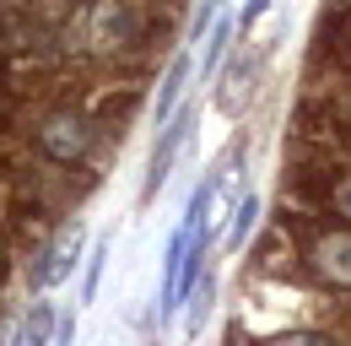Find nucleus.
Returning a JSON list of instances; mask_svg holds the SVG:
<instances>
[{"label": "nucleus", "mask_w": 351, "mask_h": 346, "mask_svg": "<svg viewBox=\"0 0 351 346\" xmlns=\"http://www.w3.org/2000/svg\"><path fill=\"white\" fill-rule=\"evenodd\" d=\"M189 71H195V60H189V54H178L173 65H168V76H162V86H157V119H168V114H173V103L184 97Z\"/></svg>", "instance_id": "0eeeda50"}, {"label": "nucleus", "mask_w": 351, "mask_h": 346, "mask_svg": "<svg viewBox=\"0 0 351 346\" xmlns=\"http://www.w3.org/2000/svg\"><path fill=\"white\" fill-rule=\"evenodd\" d=\"M103 265H108V238H97V244H92L87 276H82V303H97V287H103Z\"/></svg>", "instance_id": "9d476101"}, {"label": "nucleus", "mask_w": 351, "mask_h": 346, "mask_svg": "<svg viewBox=\"0 0 351 346\" xmlns=\"http://www.w3.org/2000/svg\"><path fill=\"white\" fill-rule=\"evenodd\" d=\"M217 5H221V0H217Z\"/></svg>", "instance_id": "f3484780"}, {"label": "nucleus", "mask_w": 351, "mask_h": 346, "mask_svg": "<svg viewBox=\"0 0 351 346\" xmlns=\"http://www.w3.org/2000/svg\"><path fill=\"white\" fill-rule=\"evenodd\" d=\"M265 346H330V341L313 336V330H298V336H276V341H265Z\"/></svg>", "instance_id": "ddd939ff"}, {"label": "nucleus", "mask_w": 351, "mask_h": 346, "mask_svg": "<svg viewBox=\"0 0 351 346\" xmlns=\"http://www.w3.org/2000/svg\"><path fill=\"white\" fill-rule=\"evenodd\" d=\"M254 216H260V195H243V200H238V211H232V227H227V238H232V244H243V238L254 233Z\"/></svg>", "instance_id": "9b49d317"}, {"label": "nucleus", "mask_w": 351, "mask_h": 346, "mask_svg": "<svg viewBox=\"0 0 351 346\" xmlns=\"http://www.w3.org/2000/svg\"><path fill=\"white\" fill-rule=\"evenodd\" d=\"M82 244H87V233H82V227H60V233H54V244H49L44 255H38V265H33V287H38V292H44V287H60V281L76 270Z\"/></svg>", "instance_id": "f03ea898"}, {"label": "nucleus", "mask_w": 351, "mask_h": 346, "mask_svg": "<svg viewBox=\"0 0 351 346\" xmlns=\"http://www.w3.org/2000/svg\"><path fill=\"white\" fill-rule=\"evenodd\" d=\"M141 33V5L135 0H92L87 11V43L92 49H119Z\"/></svg>", "instance_id": "f257e3e1"}, {"label": "nucleus", "mask_w": 351, "mask_h": 346, "mask_svg": "<svg viewBox=\"0 0 351 346\" xmlns=\"http://www.w3.org/2000/svg\"><path fill=\"white\" fill-rule=\"evenodd\" d=\"M184 303H189V314H184V336H200V325H206V314H211V303H217V287L200 281Z\"/></svg>", "instance_id": "1a4fd4ad"}, {"label": "nucleus", "mask_w": 351, "mask_h": 346, "mask_svg": "<svg viewBox=\"0 0 351 346\" xmlns=\"http://www.w3.org/2000/svg\"><path fill=\"white\" fill-rule=\"evenodd\" d=\"M189 125H195V108H178V119L162 125L157 135V146H152V163H146V200L168 184V173H173V157L184 152V141H189Z\"/></svg>", "instance_id": "7ed1b4c3"}, {"label": "nucleus", "mask_w": 351, "mask_h": 346, "mask_svg": "<svg viewBox=\"0 0 351 346\" xmlns=\"http://www.w3.org/2000/svg\"><path fill=\"white\" fill-rule=\"evenodd\" d=\"M335 206H341V216H351V178L341 184V189H335Z\"/></svg>", "instance_id": "2eb2a0df"}, {"label": "nucleus", "mask_w": 351, "mask_h": 346, "mask_svg": "<svg viewBox=\"0 0 351 346\" xmlns=\"http://www.w3.org/2000/svg\"><path fill=\"white\" fill-rule=\"evenodd\" d=\"M232 33H238V22H232V16H221L217 27H211V38H206V65H217L221 54L232 49Z\"/></svg>", "instance_id": "f8f14e48"}, {"label": "nucleus", "mask_w": 351, "mask_h": 346, "mask_svg": "<svg viewBox=\"0 0 351 346\" xmlns=\"http://www.w3.org/2000/svg\"><path fill=\"white\" fill-rule=\"evenodd\" d=\"M254 60H232V71L221 76V86H217V108L221 114H243L249 108V92H254Z\"/></svg>", "instance_id": "423d86ee"}, {"label": "nucleus", "mask_w": 351, "mask_h": 346, "mask_svg": "<svg viewBox=\"0 0 351 346\" xmlns=\"http://www.w3.org/2000/svg\"><path fill=\"white\" fill-rule=\"evenodd\" d=\"M313 265H319L324 281L351 287V233H324V238L313 244Z\"/></svg>", "instance_id": "39448f33"}, {"label": "nucleus", "mask_w": 351, "mask_h": 346, "mask_svg": "<svg viewBox=\"0 0 351 346\" xmlns=\"http://www.w3.org/2000/svg\"><path fill=\"white\" fill-rule=\"evenodd\" d=\"M92 130L82 114H54V119H44V152L49 157H60V163H76L82 152H87Z\"/></svg>", "instance_id": "20e7f679"}, {"label": "nucleus", "mask_w": 351, "mask_h": 346, "mask_svg": "<svg viewBox=\"0 0 351 346\" xmlns=\"http://www.w3.org/2000/svg\"><path fill=\"white\" fill-rule=\"evenodd\" d=\"M265 5H270V0H249V5H243V22H254V16H260Z\"/></svg>", "instance_id": "dca6fc26"}, {"label": "nucleus", "mask_w": 351, "mask_h": 346, "mask_svg": "<svg viewBox=\"0 0 351 346\" xmlns=\"http://www.w3.org/2000/svg\"><path fill=\"white\" fill-rule=\"evenodd\" d=\"M76 341V325H71V319H60V330H54V346H71Z\"/></svg>", "instance_id": "4468645a"}, {"label": "nucleus", "mask_w": 351, "mask_h": 346, "mask_svg": "<svg viewBox=\"0 0 351 346\" xmlns=\"http://www.w3.org/2000/svg\"><path fill=\"white\" fill-rule=\"evenodd\" d=\"M54 330H60L54 303H33V308H27V319H22V346H49Z\"/></svg>", "instance_id": "6e6552de"}]
</instances>
